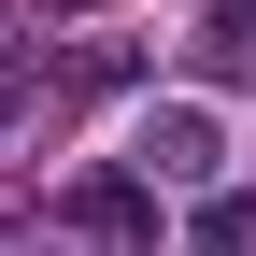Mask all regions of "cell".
<instances>
[{
	"mask_svg": "<svg viewBox=\"0 0 256 256\" xmlns=\"http://www.w3.org/2000/svg\"><path fill=\"white\" fill-rule=\"evenodd\" d=\"M200 171H214V114L200 100H156L142 114V185H200Z\"/></svg>",
	"mask_w": 256,
	"mask_h": 256,
	"instance_id": "obj_1",
	"label": "cell"
},
{
	"mask_svg": "<svg viewBox=\"0 0 256 256\" xmlns=\"http://www.w3.org/2000/svg\"><path fill=\"white\" fill-rule=\"evenodd\" d=\"M72 228H100V242H142V228H156V200H142L128 171H86V185H72Z\"/></svg>",
	"mask_w": 256,
	"mask_h": 256,
	"instance_id": "obj_2",
	"label": "cell"
},
{
	"mask_svg": "<svg viewBox=\"0 0 256 256\" xmlns=\"http://www.w3.org/2000/svg\"><path fill=\"white\" fill-rule=\"evenodd\" d=\"M200 256H256V200H200Z\"/></svg>",
	"mask_w": 256,
	"mask_h": 256,
	"instance_id": "obj_3",
	"label": "cell"
}]
</instances>
